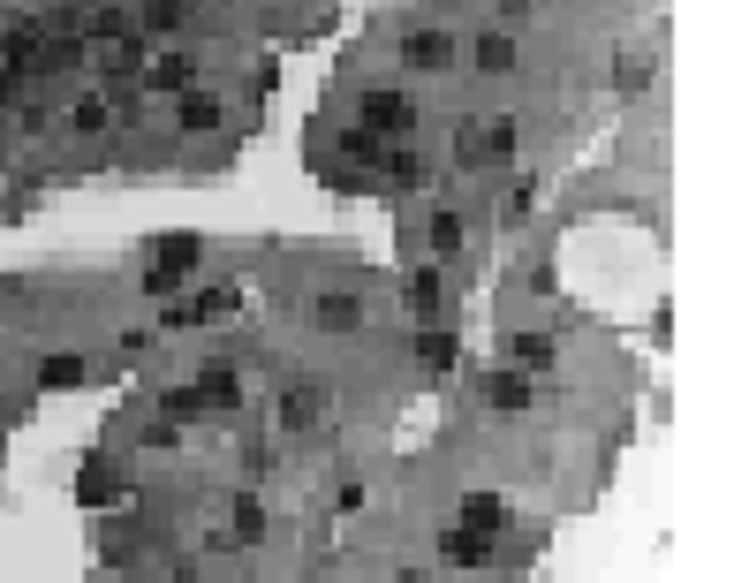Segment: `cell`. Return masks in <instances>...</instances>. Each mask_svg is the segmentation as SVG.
Returning a JSON list of instances; mask_svg holds the SVG:
<instances>
[{
	"label": "cell",
	"mask_w": 734,
	"mask_h": 583,
	"mask_svg": "<svg viewBox=\"0 0 734 583\" xmlns=\"http://www.w3.org/2000/svg\"><path fill=\"white\" fill-rule=\"evenodd\" d=\"M197 266H205V243H197V235H159V243H151V266H145V295H174L182 274H197Z\"/></svg>",
	"instance_id": "1"
},
{
	"label": "cell",
	"mask_w": 734,
	"mask_h": 583,
	"mask_svg": "<svg viewBox=\"0 0 734 583\" xmlns=\"http://www.w3.org/2000/svg\"><path fill=\"white\" fill-rule=\"evenodd\" d=\"M356 114H364V130H371V137H394V145H409V137H417V99H409V92H364V107H356Z\"/></svg>",
	"instance_id": "2"
},
{
	"label": "cell",
	"mask_w": 734,
	"mask_h": 583,
	"mask_svg": "<svg viewBox=\"0 0 734 583\" xmlns=\"http://www.w3.org/2000/svg\"><path fill=\"white\" fill-rule=\"evenodd\" d=\"M402 69H409V76H440V69H454V31H440V23L409 31V38H402Z\"/></svg>",
	"instance_id": "3"
},
{
	"label": "cell",
	"mask_w": 734,
	"mask_h": 583,
	"mask_svg": "<svg viewBox=\"0 0 734 583\" xmlns=\"http://www.w3.org/2000/svg\"><path fill=\"white\" fill-rule=\"evenodd\" d=\"M477 402H485V410L523 417V410L538 402V387H530V372H515V364H507V372H485V379H477Z\"/></svg>",
	"instance_id": "4"
},
{
	"label": "cell",
	"mask_w": 734,
	"mask_h": 583,
	"mask_svg": "<svg viewBox=\"0 0 734 583\" xmlns=\"http://www.w3.org/2000/svg\"><path fill=\"white\" fill-rule=\"evenodd\" d=\"M99 69H107V84H114V92H122V84H137V76L151 69V38H145V31L107 38V61H99Z\"/></svg>",
	"instance_id": "5"
},
{
	"label": "cell",
	"mask_w": 734,
	"mask_h": 583,
	"mask_svg": "<svg viewBox=\"0 0 734 583\" xmlns=\"http://www.w3.org/2000/svg\"><path fill=\"white\" fill-rule=\"evenodd\" d=\"M402 311H409L417 326H440V311H446V281H440V266H417V274L402 281Z\"/></svg>",
	"instance_id": "6"
},
{
	"label": "cell",
	"mask_w": 734,
	"mask_h": 583,
	"mask_svg": "<svg viewBox=\"0 0 734 583\" xmlns=\"http://www.w3.org/2000/svg\"><path fill=\"white\" fill-rule=\"evenodd\" d=\"M281 425H289V433L326 425V387H318V379H295V387H281Z\"/></svg>",
	"instance_id": "7"
},
{
	"label": "cell",
	"mask_w": 734,
	"mask_h": 583,
	"mask_svg": "<svg viewBox=\"0 0 734 583\" xmlns=\"http://www.w3.org/2000/svg\"><path fill=\"white\" fill-rule=\"evenodd\" d=\"M220 122H228V107H220L212 92H182V99H174V130H182V137H212Z\"/></svg>",
	"instance_id": "8"
},
{
	"label": "cell",
	"mask_w": 734,
	"mask_h": 583,
	"mask_svg": "<svg viewBox=\"0 0 734 583\" xmlns=\"http://www.w3.org/2000/svg\"><path fill=\"white\" fill-rule=\"evenodd\" d=\"M454 364H462V341H454L446 326H417V372H425V379H446Z\"/></svg>",
	"instance_id": "9"
},
{
	"label": "cell",
	"mask_w": 734,
	"mask_h": 583,
	"mask_svg": "<svg viewBox=\"0 0 734 583\" xmlns=\"http://www.w3.org/2000/svg\"><path fill=\"white\" fill-rule=\"evenodd\" d=\"M379 174H387V190H394V197H425V182H432V167H425V151H387V159H379Z\"/></svg>",
	"instance_id": "10"
},
{
	"label": "cell",
	"mask_w": 734,
	"mask_h": 583,
	"mask_svg": "<svg viewBox=\"0 0 734 583\" xmlns=\"http://www.w3.org/2000/svg\"><path fill=\"white\" fill-rule=\"evenodd\" d=\"M145 84L151 92H197V53H151V69H145Z\"/></svg>",
	"instance_id": "11"
},
{
	"label": "cell",
	"mask_w": 734,
	"mask_h": 583,
	"mask_svg": "<svg viewBox=\"0 0 734 583\" xmlns=\"http://www.w3.org/2000/svg\"><path fill=\"white\" fill-rule=\"evenodd\" d=\"M469 61H477V76H507V69H515V38H507V31H477V38H469Z\"/></svg>",
	"instance_id": "12"
},
{
	"label": "cell",
	"mask_w": 734,
	"mask_h": 583,
	"mask_svg": "<svg viewBox=\"0 0 734 583\" xmlns=\"http://www.w3.org/2000/svg\"><path fill=\"white\" fill-rule=\"evenodd\" d=\"M84 379H91V364H84L76 349H53V356L38 364V387H46V394H61V387H84Z\"/></svg>",
	"instance_id": "13"
},
{
	"label": "cell",
	"mask_w": 734,
	"mask_h": 583,
	"mask_svg": "<svg viewBox=\"0 0 734 583\" xmlns=\"http://www.w3.org/2000/svg\"><path fill=\"white\" fill-rule=\"evenodd\" d=\"M440 561H446V569H485V561H492V538H477V531H446Z\"/></svg>",
	"instance_id": "14"
},
{
	"label": "cell",
	"mask_w": 734,
	"mask_h": 583,
	"mask_svg": "<svg viewBox=\"0 0 734 583\" xmlns=\"http://www.w3.org/2000/svg\"><path fill=\"white\" fill-rule=\"evenodd\" d=\"M310 318H318L326 333H356V326H364V303H356V295H318Z\"/></svg>",
	"instance_id": "15"
},
{
	"label": "cell",
	"mask_w": 734,
	"mask_h": 583,
	"mask_svg": "<svg viewBox=\"0 0 734 583\" xmlns=\"http://www.w3.org/2000/svg\"><path fill=\"white\" fill-rule=\"evenodd\" d=\"M507 364L515 372H553V333H507Z\"/></svg>",
	"instance_id": "16"
},
{
	"label": "cell",
	"mask_w": 734,
	"mask_h": 583,
	"mask_svg": "<svg viewBox=\"0 0 734 583\" xmlns=\"http://www.w3.org/2000/svg\"><path fill=\"white\" fill-rule=\"evenodd\" d=\"M500 523H507V500H500V493H469V500H462V531L492 538Z\"/></svg>",
	"instance_id": "17"
},
{
	"label": "cell",
	"mask_w": 734,
	"mask_h": 583,
	"mask_svg": "<svg viewBox=\"0 0 734 583\" xmlns=\"http://www.w3.org/2000/svg\"><path fill=\"white\" fill-rule=\"evenodd\" d=\"M341 159H348V167H379V159H387V137H371L364 122H348V130H341Z\"/></svg>",
	"instance_id": "18"
},
{
	"label": "cell",
	"mask_w": 734,
	"mask_h": 583,
	"mask_svg": "<svg viewBox=\"0 0 734 583\" xmlns=\"http://www.w3.org/2000/svg\"><path fill=\"white\" fill-rule=\"evenodd\" d=\"M258 538H266V500L235 493V546H258Z\"/></svg>",
	"instance_id": "19"
},
{
	"label": "cell",
	"mask_w": 734,
	"mask_h": 583,
	"mask_svg": "<svg viewBox=\"0 0 734 583\" xmlns=\"http://www.w3.org/2000/svg\"><path fill=\"white\" fill-rule=\"evenodd\" d=\"M107 122H114V107H107V99H76V114H69V137H107Z\"/></svg>",
	"instance_id": "20"
},
{
	"label": "cell",
	"mask_w": 734,
	"mask_h": 583,
	"mask_svg": "<svg viewBox=\"0 0 734 583\" xmlns=\"http://www.w3.org/2000/svg\"><path fill=\"white\" fill-rule=\"evenodd\" d=\"M189 23V0H145V38L151 31H182Z\"/></svg>",
	"instance_id": "21"
},
{
	"label": "cell",
	"mask_w": 734,
	"mask_h": 583,
	"mask_svg": "<svg viewBox=\"0 0 734 583\" xmlns=\"http://www.w3.org/2000/svg\"><path fill=\"white\" fill-rule=\"evenodd\" d=\"M462 243H469V228H462L454 212H432V258H454Z\"/></svg>",
	"instance_id": "22"
},
{
	"label": "cell",
	"mask_w": 734,
	"mask_h": 583,
	"mask_svg": "<svg viewBox=\"0 0 734 583\" xmlns=\"http://www.w3.org/2000/svg\"><path fill=\"white\" fill-rule=\"evenodd\" d=\"M159 417H174V425H189V417H205V402H197V387H167V394H159Z\"/></svg>",
	"instance_id": "23"
},
{
	"label": "cell",
	"mask_w": 734,
	"mask_h": 583,
	"mask_svg": "<svg viewBox=\"0 0 734 583\" xmlns=\"http://www.w3.org/2000/svg\"><path fill=\"white\" fill-rule=\"evenodd\" d=\"M500 15H507V23H515V15H530V0H500Z\"/></svg>",
	"instance_id": "24"
},
{
	"label": "cell",
	"mask_w": 734,
	"mask_h": 583,
	"mask_svg": "<svg viewBox=\"0 0 734 583\" xmlns=\"http://www.w3.org/2000/svg\"><path fill=\"white\" fill-rule=\"evenodd\" d=\"M8 99H15V69H0V107H8Z\"/></svg>",
	"instance_id": "25"
},
{
	"label": "cell",
	"mask_w": 734,
	"mask_h": 583,
	"mask_svg": "<svg viewBox=\"0 0 734 583\" xmlns=\"http://www.w3.org/2000/svg\"><path fill=\"white\" fill-rule=\"evenodd\" d=\"M167 583H197V561H182V569H174V576H167Z\"/></svg>",
	"instance_id": "26"
},
{
	"label": "cell",
	"mask_w": 734,
	"mask_h": 583,
	"mask_svg": "<svg viewBox=\"0 0 734 583\" xmlns=\"http://www.w3.org/2000/svg\"><path fill=\"white\" fill-rule=\"evenodd\" d=\"M394 583H432V576H417V569H409V576H394Z\"/></svg>",
	"instance_id": "27"
}]
</instances>
